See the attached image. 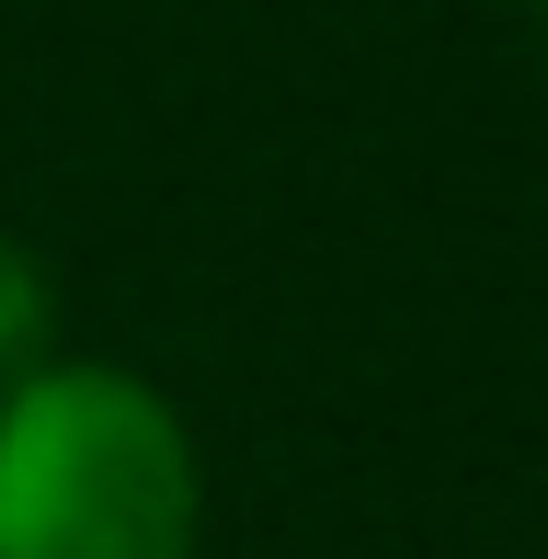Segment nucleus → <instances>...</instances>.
<instances>
[{
  "mask_svg": "<svg viewBox=\"0 0 548 559\" xmlns=\"http://www.w3.org/2000/svg\"><path fill=\"white\" fill-rule=\"evenodd\" d=\"M206 479L148 377L46 354L0 389V559H194Z\"/></svg>",
  "mask_w": 548,
  "mask_h": 559,
  "instance_id": "nucleus-1",
  "label": "nucleus"
},
{
  "mask_svg": "<svg viewBox=\"0 0 548 559\" xmlns=\"http://www.w3.org/2000/svg\"><path fill=\"white\" fill-rule=\"evenodd\" d=\"M46 343H58V286L23 240H0V389H23L46 366Z\"/></svg>",
  "mask_w": 548,
  "mask_h": 559,
  "instance_id": "nucleus-2",
  "label": "nucleus"
}]
</instances>
